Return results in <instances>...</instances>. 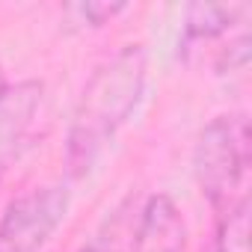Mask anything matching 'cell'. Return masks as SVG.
<instances>
[{"mask_svg":"<svg viewBox=\"0 0 252 252\" xmlns=\"http://www.w3.org/2000/svg\"><path fill=\"white\" fill-rule=\"evenodd\" d=\"M146 83L149 54L143 45H125L92 71L71 110L65 134V160L74 175H86L131 122L146 95Z\"/></svg>","mask_w":252,"mask_h":252,"instance_id":"cell-1","label":"cell"},{"mask_svg":"<svg viewBox=\"0 0 252 252\" xmlns=\"http://www.w3.org/2000/svg\"><path fill=\"white\" fill-rule=\"evenodd\" d=\"M249 122L243 113L217 116L202 128L193 149V172L214 214L249 199Z\"/></svg>","mask_w":252,"mask_h":252,"instance_id":"cell-2","label":"cell"},{"mask_svg":"<svg viewBox=\"0 0 252 252\" xmlns=\"http://www.w3.org/2000/svg\"><path fill=\"white\" fill-rule=\"evenodd\" d=\"M71 196L65 184L33 187L12 199L0 217V252H39L68 217Z\"/></svg>","mask_w":252,"mask_h":252,"instance_id":"cell-3","label":"cell"},{"mask_svg":"<svg viewBox=\"0 0 252 252\" xmlns=\"http://www.w3.org/2000/svg\"><path fill=\"white\" fill-rule=\"evenodd\" d=\"M42 98L45 86L39 80L6 83L0 89V175L24 152L42 110Z\"/></svg>","mask_w":252,"mask_h":252,"instance_id":"cell-4","label":"cell"},{"mask_svg":"<svg viewBox=\"0 0 252 252\" xmlns=\"http://www.w3.org/2000/svg\"><path fill=\"white\" fill-rule=\"evenodd\" d=\"M249 9L240 3H193L184 12V27H181V45H202L211 42L222 33H228Z\"/></svg>","mask_w":252,"mask_h":252,"instance_id":"cell-5","label":"cell"},{"mask_svg":"<svg viewBox=\"0 0 252 252\" xmlns=\"http://www.w3.org/2000/svg\"><path fill=\"white\" fill-rule=\"evenodd\" d=\"M137 208L140 202H128L98 228V234L80 249V252H134L137 243Z\"/></svg>","mask_w":252,"mask_h":252,"instance_id":"cell-6","label":"cell"},{"mask_svg":"<svg viewBox=\"0 0 252 252\" xmlns=\"http://www.w3.org/2000/svg\"><path fill=\"white\" fill-rule=\"evenodd\" d=\"M205 252H249V199L217 214V225Z\"/></svg>","mask_w":252,"mask_h":252,"instance_id":"cell-7","label":"cell"},{"mask_svg":"<svg viewBox=\"0 0 252 252\" xmlns=\"http://www.w3.org/2000/svg\"><path fill=\"white\" fill-rule=\"evenodd\" d=\"M125 9H128L125 3H77V6H68L65 15L77 18L74 24H80V27H101V24L113 21Z\"/></svg>","mask_w":252,"mask_h":252,"instance_id":"cell-8","label":"cell"},{"mask_svg":"<svg viewBox=\"0 0 252 252\" xmlns=\"http://www.w3.org/2000/svg\"><path fill=\"white\" fill-rule=\"evenodd\" d=\"M3 86H6V83H3V74H0V89H3Z\"/></svg>","mask_w":252,"mask_h":252,"instance_id":"cell-9","label":"cell"}]
</instances>
